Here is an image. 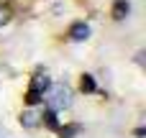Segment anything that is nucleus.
<instances>
[{"label": "nucleus", "mask_w": 146, "mask_h": 138, "mask_svg": "<svg viewBox=\"0 0 146 138\" xmlns=\"http://www.w3.org/2000/svg\"><path fill=\"white\" fill-rule=\"evenodd\" d=\"M49 87H51L49 74H46V72H36L33 79H31V87H28V92H26V102H28V105H38V102L44 100V92H46Z\"/></svg>", "instance_id": "1"}, {"label": "nucleus", "mask_w": 146, "mask_h": 138, "mask_svg": "<svg viewBox=\"0 0 146 138\" xmlns=\"http://www.w3.org/2000/svg\"><path fill=\"white\" fill-rule=\"evenodd\" d=\"M46 100H49V110H54V113H56V110H64V108H69V105H72V92H69L64 85H56Z\"/></svg>", "instance_id": "2"}, {"label": "nucleus", "mask_w": 146, "mask_h": 138, "mask_svg": "<svg viewBox=\"0 0 146 138\" xmlns=\"http://www.w3.org/2000/svg\"><path fill=\"white\" fill-rule=\"evenodd\" d=\"M69 38H72V41H87V38H90V26H87L85 20L72 23V28H69Z\"/></svg>", "instance_id": "3"}, {"label": "nucleus", "mask_w": 146, "mask_h": 138, "mask_svg": "<svg viewBox=\"0 0 146 138\" xmlns=\"http://www.w3.org/2000/svg\"><path fill=\"white\" fill-rule=\"evenodd\" d=\"M38 123H41V115H38L36 110H26V113L21 115V125H23V128H36Z\"/></svg>", "instance_id": "4"}, {"label": "nucleus", "mask_w": 146, "mask_h": 138, "mask_svg": "<svg viewBox=\"0 0 146 138\" xmlns=\"http://www.w3.org/2000/svg\"><path fill=\"white\" fill-rule=\"evenodd\" d=\"M128 13H131V3H128V0H115V5H113V18H115V20H123Z\"/></svg>", "instance_id": "5"}, {"label": "nucleus", "mask_w": 146, "mask_h": 138, "mask_svg": "<svg viewBox=\"0 0 146 138\" xmlns=\"http://www.w3.org/2000/svg\"><path fill=\"white\" fill-rule=\"evenodd\" d=\"M56 131H59V138H74L82 133V125L74 123V125H64V128H56Z\"/></svg>", "instance_id": "6"}, {"label": "nucleus", "mask_w": 146, "mask_h": 138, "mask_svg": "<svg viewBox=\"0 0 146 138\" xmlns=\"http://www.w3.org/2000/svg\"><path fill=\"white\" fill-rule=\"evenodd\" d=\"M41 123H46L51 131H56V128H59V123H56V113H54V110H46V113L41 115Z\"/></svg>", "instance_id": "7"}, {"label": "nucleus", "mask_w": 146, "mask_h": 138, "mask_svg": "<svg viewBox=\"0 0 146 138\" xmlns=\"http://www.w3.org/2000/svg\"><path fill=\"white\" fill-rule=\"evenodd\" d=\"M80 87H82V92H95V79H92V74H85Z\"/></svg>", "instance_id": "8"}, {"label": "nucleus", "mask_w": 146, "mask_h": 138, "mask_svg": "<svg viewBox=\"0 0 146 138\" xmlns=\"http://www.w3.org/2000/svg\"><path fill=\"white\" fill-rule=\"evenodd\" d=\"M10 20V8H5V5H0V26H5Z\"/></svg>", "instance_id": "9"}]
</instances>
